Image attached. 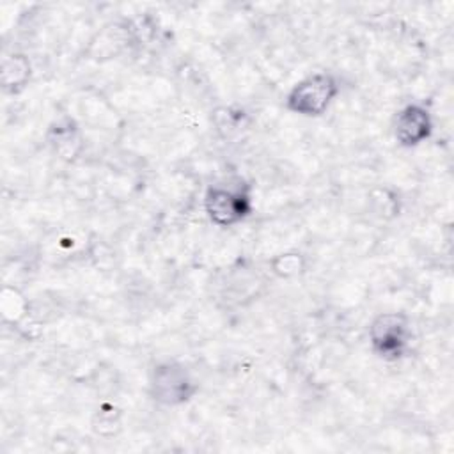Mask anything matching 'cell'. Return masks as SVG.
<instances>
[{
  "label": "cell",
  "instance_id": "4",
  "mask_svg": "<svg viewBox=\"0 0 454 454\" xmlns=\"http://www.w3.org/2000/svg\"><path fill=\"white\" fill-rule=\"evenodd\" d=\"M440 105L429 99H408L390 115L388 135L401 151H417L431 144L440 133Z\"/></svg>",
  "mask_w": 454,
  "mask_h": 454
},
{
  "label": "cell",
  "instance_id": "3",
  "mask_svg": "<svg viewBox=\"0 0 454 454\" xmlns=\"http://www.w3.org/2000/svg\"><path fill=\"white\" fill-rule=\"evenodd\" d=\"M342 94V80L326 67L312 69L296 78L284 92L282 108L301 121L325 119Z\"/></svg>",
  "mask_w": 454,
  "mask_h": 454
},
{
  "label": "cell",
  "instance_id": "2",
  "mask_svg": "<svg viewBox=\"0 0 454 454\" xmlns=\"http://www.w3.org/2000/svg\"><path fill=\"white\" fill-rule=\"evenodd\" d=\"M200 207L211 227L234 231L254 218L257 211V192L248 176L232 172L204 186Z\"/></svg>",
  "mask_w": 454,
  "mask_h": 454
},
{
  "label": "cell",
  "instance_id": "6",
  "mask_svg": "<svg viewBox=\"0 0 454 454\" xmlns=\"http://www.w3.org/2000/svg\"><path fill=\"white\" fill-rule=\"evenodd\" d=\"M129 410L115 399H101L87 417L89 434L96 440H119L128 431Z\"/></svg>",
  "mask_w": 454,
  "mask_h": 454
},
{
  "label": "cell",
  "instance_id": "1",
  "mask_svg": "<svg viewBox=\"0 0 454 454\" xmlns=\"http://www.w3.org/2000/svg\"><path fill=\"white\" fill-rule=\"evenodd\" d=\"M202 376L195 365L177 355L154 356L145 371V399L160 411L177 413L202 394Z\"/></svg>",
  "mask_w": 454,
  "mask_h": 454
},
{
  "label": "cell",
  "instance_id": "7",
  "mask_svg": "<svg viewBox=\"0 0 454 454\" xmlns=\"http://www.w3.org/2000/svg\"><path fill=\"white\" fill-rule=\"evenodd\" d=\"M268 273L284 284L298 282L305 278L312 268V257L307 250L298 247H287L273 252L264 261Z\"/></svg>",
  "mask_w": 454,
  "mask_h": 454
},
{
  "label": "cell",
  "instance_id": "8",
  "mask_svg": "<svg viewBox=\"0 0 454 454\" xmlns=\"http://www.w3.org/2000/svg\"><path fill=\"white\" fill-rule=\"evenodd\" d=\"M110 69H112V76H114V67H112V62H110ZM114 85H121V78H115V80H114Z\"/></svg>",
  "mask_w": 454,
  "mask_h": 454
},
{
  "label": "cell",
  "instance_id": "5",
  "mask_svg": "<svg viewBox=\"0 0 454 454\" xmlns=\"http://www.w3.org/2000/svg\"><path fill=\"white\" fill-rule=\"evenodd\" d=\"M35 82V64L30 53L18 48H2L0 87L4 99L21 98Z\"/></svg>",
  "mask_w": 454,
  "mask_h": 454
}]
</instances>
